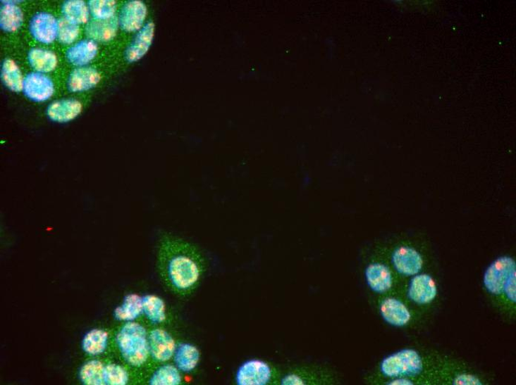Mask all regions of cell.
Wrapping results in <instances>:
<instances>
[{
	"label": "cell",
	"mask_w": 516,
	"mask_h": 385,
	"mask_svg": "<svg viewBox=\"0 0 516 385\" xmlns=\"http://www.w3.org/2000/svg\"><path fill=\"white\" fill-rule=\"evenodd\" d=\"M147 16V8L138 0L128 2L123 6L119 23L126 32H135L141 30Z\"/></svg>",
	"instance_id": "obj_13"
},
{
	"label": "cell",
	"mask_w": 516,
	"mask_h": 385,
	"mask_svg": "<svg viewBox=\"0 0 516 385\" xmlns=\"http://www.w3.org/2000/svg\"><path fill=\"white\" fill-rule=\"evenodd\" d=\"M105 385H125L128 383L129 375L127 370L117 364L105 365Z\"/></svg>",
	"instance_id": "obj_30"
},
{
	"label": "cell",
	"mask_w": 516,
	"mask_h": 385,
	"mask_svg": "<svg viewBox=\"0 0 516 385\" xmlns=\"http://www.w3.org/2000/svg\"><path fill=\"white\" fill-rule=\"evenodd\" d=\"M118 25L119 20L116 17L108 20H96L86 26L85 32L92 39L108 42L116 36Z\"/></svg>",
	"instance_id": "obj_18"
},
{
	"label": "cell",
	"mask_w": 516,
	"mask_h": 385,
	"mask_svg": "<svg viewBox=\"0 0 516 385\" xmlns=\"http://www.w3.org/2000/svg\"><path fill=\"white\" fill-rule=\"evenodd\" d=\"M438 294L435 279L428 274L414 276L410 281L407 296L411 302L417 305H427L432 303Z\"/></svg>",
	"instance_id": "obj_6"
},
{
	"label": "cell",
	"mask_w": 516,
	"mask_h": 385,
	"mask_svg": "<svg viewBox=\"0 0 516 385\" xmlns=\"http://www.w3.org/2000/svg\"><path fill=\"white\" fill-rule=\"evenodd\" d=\"M0 13V25L6 32H14L19 30L23 23V13L20 7L11 2H4Z\"/></svg>",
	"instance_id": "obj_22"
},
{
	"label": "cell",
	"mask_w": 516,
	"mask_h": 385,
	"mask_svg": "<svg viewBox=\"0 0 516 385\" xmlns=\"http://www.w3.org/2000/svg\"><path fill=\"white\" fill-rule=\"evenodd\" d=\"M456 385H479L483 384L482 381L477 377L469 374H460L457 375L452 381Z\"/></svg>",
	"instance_id": "obj_33"
},
{
	"label": "cell",
	"mask_w": 516,
	"mask_h": 385,
	"mask_svg": "<svg viewBox=\"0 0 516 385\" xmlns=\"http://www.w3.org/2000/svg\"><path fill=\"white\" fill-rule=\"evenodd\" d=\"M176 366L184 373H190L194 370L200 360V353L198 348L189 343L179 345L174 354Z\"/></svg>",
	"instance_id": "obj_20"
},
{
	"label": "cell",
	"mask_w": 516,
	"mask_h": 385,
	"mask_svg": "<svg viewBox=\"0 0 516 385\" xmlns=\"http://www.w3.org/2000/svg\"><path fill=\"white\" fill-rule=\"evenodd\" d=\"M504 295L512 305L516 302V270L510 276L505 289Z\"/></svg>",
	"instance_id": "obj_32"
},
{
	"label": "cell",
	"mask_w": 516,
	"mask_h": 385,
	"mask_svg": "<svg viewBox=\"0 0 516 385\" xmlns=\"http://www.w3.org/2000/svg\"><path fill=\"white\" fill-rule=\"evenodd\" d=\"M109 334L102 329H92L86 334L82 341V350L90 355L103 354L108 346Z\"/></svg>",
	"instance_id": "obj_23"
},
{
	"label": "cell",
	"mask_w": 516,
	"mask_h": 385,
	"mask_svg": "<svg viewBox=\"0 0 516 385\" xmlns=\"http://www.w3.org/2000/svg\"><path fill=\"white\" fill-rule=\"evenodd\" d=\"M30 32L42 44H51L59 37V22L50 13H39L31 20Z\"/></svg>",
	"instance_id": "obj_11"
},
{
	"label": "cell",
	"mask_w": 516,
	"mask_h": 385,
	"mask_svg": "<svg viewBox=\"0 0 516 385\" xmlns=\"http://www.w3.org/2000/svg\"><path fill=\"white\" fill-rule=\"evenodd\" d=\"M143 313L142 297L137 294L125 296L123 303L113 311L114 317L118 321L133 322Z\"/></svg>",
	"instance_id": "obj_19"
},
{
	"label": "cell",
	"mask_w": 516,
	"mask_h": 385,
	"mask_svg": "<svg viewBox=\"0 0 516 385\" xmlns=\"http://www.w3.org/2000/svg\"><path fill=\"white\" fill-rule=\"evenodd\" d=\"M281 384L282 385H305L306 382L300 376L290 374L284 376L281 381Z\"/></svg>",
	"instance_id": "obj_34"
},
{
	"label": "cell",
	"mask_w": 516,
	"mask_h": 385,
	"mask_svg": "<svg viewBox=\"0 0 516 385\" xmlns=\"http://www.w3.org/2000/svg\"><path fill=\"white\" fill-rule=\"evenodd\" d=\"M271 377L272 370L267 362L252 359L243 362L238 367L235 381L238 385H266Z\"/></svg>",
	"instance_id": "obj_5"
},
{
	"label": "cell",
	"mask_w": 516,
	"mask_h": 385,
	"mask_svg": "<svg viewBox=\"0 0 516 385\" xmlns=\"http://www.w3.org/2000/svg\"><path fill=\"white\" fill-rule=\"evenodd\" d=\"M97 52L96 42L92 39H85L68 49L66 57L70 64L84 66L95 58Z\"/></svg>",
	"instance_id": "obj_17"
},
{
	"label": "cell",
	"mask_w": 516,
	"mask_h": 385,
	"mask_svg": "<svg viewBox=\"0 0 516 385\" xmlns=\"http://www.w3.org/2000/svg\"><path fill=\"white\" fill-rule=\"evenodd\" d=\"M515 270V262L510 256H503L495 260L484 275L483 283L487 293L493 296L504 295L508 280Z\"/></svg>",
	"instance_id": "obj_4"
},
{
	"label": "cell",
	"mask_w": 516,
	"mask_h": 385,
	"mask_svg": "<svg viewBox=\"0 0 516 385\" xmlns=\"http://www.w3.org/2000/svg\"><path fill=\"white\" fill-rule=\"evenodd\" d=\"M117 344L124 360L134 367L145 365L150 354L149 336L145 327L128 322L117 336Z\"/></svg>",
	"instance_id": "obj_2"
},
{
	"label": "cell",
	"mask_w": 516,
	"mask_h": 385,
	"mask_svg": "<svg viewBox=\"0 0 516 385\" xmlns=\"http://www.w3.org/2000/svg\"><path fill=\"white\" fill-rule=\"evenodd\" d=\"M90 9L97 20L111 19L116 14L117 5L113 0H91L89 2Z\"/></svg>",
	"instance_id": "obj_29"
},
{
	"label": "cell",
	"mask_w": 516,
	"mask_h": 385,
	"mask_svg": "<svg viewBox=\"0 0 516 385\" xmlns=\"http://www.w3.org/2000/svg\"><path fill=\"white\" fill-rule=\"evenodd\" d=\"M379 310L383 320L393 327H405L412 320V313L407 306L394 297L384 298L380 304Z\"/></svg>",
	"instance_id": "obj_10"
},
{
	"label": "cell",
	"mask_w": 516,
	"mask_h": 385,
	"mask_svg": "<svg viewBox=\"0 0 516 385\" xmlns=\"http://www.w3.org/2000/svg\"><path fill=\"white\" fill-rule=\"evenodd\" d=\"M415 382H417V381L414 379H412V378L399 377V378L391 379V380L390 381H388V383H387V384H391V385H410L411 384L412 385V384H417Z\"/></svg>",
	"instance_id": "obj_35"
},
{
	"label": "cell",
	"mask_w": 516,
	"mask_h": 385,
	"mask_svg": "<svg viewBox=\"0 0 516 385\" xmlns=\"http://www.w3.org/2000/svg\"><path fill=\"white\" fill-rule=\"evenodd\" d=\"M100 80L102 76L94 68H76L68 77V89L73 93L89 91L94 88Z\"/></svg>",
	"instance_id": "obj_16"
},
{
	"label": "cell",
	"mask_w": 516,
	"mask_h": 385,
	"mask_svg": "<svg viewBox=\"0 0 516 385\" xmlns=\"http://www.w3.org/2000/svg\"><path fill=\"white\" fill-rule=\"evenodd\" d=\"M62 12L66 19L78 25L87 23L90 18L89 8L81 0L66 2L62 7Z\"/></svg>",
	"instance_id": "obj_28"
},
{
	"label": "cell",
	"mask_w": 516,
	"mask_h": 385,
	"mask_svg": "<svg viewBox=\"0 0 516 385\" xmlns=\"http://www.w3.org/2000/svg\"><path fill=\"white\" fill-rule=\"evenodd\" d=\"M392 262L396 272L406 277L417 275L424 265L422 255L407 246L398 248L393 253Z\"/></svg>",
	"instance_id": "obj_7"
},
{
	"label": "cell",
	"mask_w": 516,
	"mask_h": 385,
	"mask_svg": "<svg viewBox=\"0 0 516 385\" xmlns=\"http://www.w3.org/2000/svg\"><path fill=\"white\" fill-rule=\"evenodd\" d=\"M80 34L78 24L66 18L59 21V39L61 44L69 45L73 44Z\"/></svg>",
	"instance_id": "obj_31"
},
{
	"label": "cell",
	"mask_w": 516,
	"mask_h": 385,
	"mask_svg": "<svg viewBox=\"0 0 516 385\" xmlns=\"http://www.w3.org/2000/svg\"><path fill=\"white\" fill-rule=\"evenodd\" d=\"M105 365L99 360L85 362L80 370V379L85 385H105Z\"/></svg>",
	"instance_id": "obj_25"
},
{
	"label": "cell",
	"mask_w": 516,
	"mask_h": 385,
	"mask_svg": "<svg viewBox=\"0 0 516 385\" xmlns=\"http://www.w3.org/2000/svg\"><path fill=\"white\" fill-rule=\"evenodd\" d=\"M167 246L165 266L170 282L178 290L191 289L200 277V266L195 256L183 246Z\"/></svg>",
	"instance_id": "obj_1"
},
{
	"label": "cell",
	"mask_w": 516,
	"mask_h": 385,
	"mask_svg": "<svg viewBox=\"0 0 516 385\" xmlns=\"http://www.w3.org/2000/svg\"><path fill=\"white\" fill-rule=\"evenodd\" d=\"M366 281L369 288L378 294L390 291L393 286V277L391 269L381 263H372L365 270Z\"/></svg>",
	"instance_id": "obj_12"
},
{
	"label": "cell",
	"mask_w": 516,
	"mask_h": 385,
	"mask_svg": "<svg viewBox=\"0 0 516 385\" xmlns=\"http://www.w3.org/2000/svg\"><path fill=\"white\" fill-rule=\"evenodd\" d=\"M31 66L38 73H49L57 65V58L54 53L41 49H33L27 55Z\"/></svg>",
	"instance_id": "obj_21"
},
{
	"label": "cell",
	"mask_w": 516,
	"mask_h": 385,
	"mask_svg": "<svg viewBox=\"0 0 516 385\" xmlns=\"http://www.w3.org/2000/svg\"><path fill=\"white\" fill-rule=\"evenodd\" d=\"M149 352L157 362H165L173 358L177 346L173 337L165 330L159 329L149 335Z\"/></svg>",
	"instance_id": "obj_9"
},
{
	"label": "cell",
	"mask_w": 516,
	"mask_h": 385,
	"mask_svg": "<svg viewBox=\"0 0 516 385\" xmlns=\"http://www.w3.org/2000/svg\"><path fill=\"white\" fill-rule=\"evenodd\" d=\"M23 91L25 95L32 101L45 102L54 94V83L45 75L31 73L24 79Z\"/></svg>",
	"instance_id": "obj_8"
},
{
	"label": "cell",
	"mask_w": 516,
	"mask_h": 385,
	"mask_svg": "<svg viewBox=\"0 0 516 385\" xmlns=\"http://www.w3.org/2000/svg\"><path fill=\"white\" fill-rule=\"evenodd\" d=\"M180 370L175 365H165L156 370L149 380L152 385H179L183 379Z\"/></svg>",
	"instance_id": "obj_27"
},
{
	"label": "cell",
	"mask_w": 516,
	"mask_h": 385,
	"mask_svg": "<svg viewBox=\"0 0 516 385\" xmlns=\"http://www.w3.org/2000/svg\"><path fill=\"white\" fill-rule=\"evenodd\" d=\"M82 111V105L74 99H65L52 103L47 108L48 118L53 122L66 123L76 119Z\"/></svg>",
	"instance_id": "obj_15"
},
{
	"label": "cell",
	"mask_w": 516,
	"mask_h": 385,
	"mask_svg": "<svg viewBox=\"0 0 516 385\" xmlns=\"http://www.w3.org/2000/svg\"><path fill=\"white\" fill-rule=\"evenodd\" d=\"M154 30L155 25L152 22L141 28L131 45L126 49L125 59L128 63H135L147 53L152 44Z\"/></svg>",
	"instance_id": "obj_14"
},
{
	"label": "cell",
	"mask_w": 516,
	"mask_h": 385,
	"mask_svg": "<svg viewBox=\"0 0 516 385\" xmlns=\"http://www.w3.org/2000/svg\"><path fill=\"white\" fill-rule=\"evenodd\" d=\"M424 370L421 354L412 348L400 350L385 358L380 365L381 374L387 378H414Z\"/></svg>",
	"instance_id": "obj_3"
},
{
	"label": "cell",
	"mask_w": 516,
	"mask_h": 385,
	"mask_svg": "<svg viewBox=\"0 0 516 385\" xmlns=\"http://www.w3.org/2000/svg\"><path fill=\"white\" fill-rule=\"evenodd\" d=\"M143 313L154 324H161L166 319V305L159 296L147 295L142 297Z\"/></svg>",
	"instance_id": "obj_24"
},
{
	"label": "cell",
	"mask_w": 516,
	"mask_h": 385,
	"mask_svg": "<svg viewBox=\"0 0 516 385\" xmlns=\"http://www.w3.org/2000/svg\"><path fill=\"white\" fill-rule=\"evenodd\" d=\"M2 79L6 87L13 92H20L23 90L22 72L16 62L12 60H6L2 66Z\"/></svg>",
	"instance_id": "obj_26"
}]
</instances>
